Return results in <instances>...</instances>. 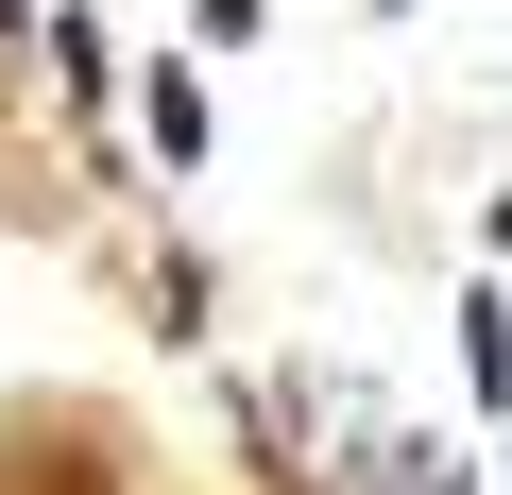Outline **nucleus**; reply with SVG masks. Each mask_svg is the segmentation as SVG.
<instances>
[{
    "instance_id": "obj_1",
    "label": "nucleus",
    "mask_w": 512,
    "mask_h": 495,
    "mask_svg": "<svg viewBox=\"0 0 512 495\" xmlns=\"http://www.w3.org/2000/svg\"><path fill=\"white\" fill-rule=\"evenodd\" d=\"M461 376H478V393H512V308H495V291L461 308Z\"/></svg>"
},
{
    "instance_id": "obj_2",
    "label": "nucleus",
    "mask_w": 512,
    "mask_h": 495,
    "mask_svg": "<svg viewBox=\"0 0 512 495\" xmlns=\"http://www.w3.org/2000/svg\"><path fill=\"white\" fill-rule=\"evenodd\" d=\"M0 18H35V0H0Z\"/></svg>"
}]
</instances>
